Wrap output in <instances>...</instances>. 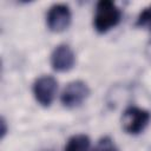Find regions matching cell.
Instances as JSON below:
<instances>
[{
    "label": "cell",
    "instance_id": "6da1fadb",
    "mask_svg": "<svg viewBox=\"0 0 151 151\" xmlns=\"http://www.w3.org/2000/svg\"><path fill=\"white\" fill-rule=\"evenodd\" d=\"M122 20V9L111 0H100L96 5V13L93 17L94 29L104 34L116 27Z\"/></svg>",
    "mask_w": 151,
    "mask_h": 151
},
{
    "label": "cell",
    "instance_id": "7a4b0ae2",
    "mask_svg": "<svg viewBox=\"0 0 151 151\" xmlns=\"http://www.w3.org/2000/svg\"><path fill=\"white\" fill-rule=\"evenodd\" d=\"M151 120V113L147 110L130 106L122 116V127L129 134H139L143 132Z\"/></svg>",
    "mask_w": 151,
    "mask_h": 151
},
{
    "label": "cell",
    "instance_id": "3957f363",
    "mask_svg": "<svg viewBox=\"0 0 151 151\" xmlns=\"http://www.w3.org/2000/svg\"><path fill=\"white\" fill-rule=\"evenodd\" d=\"M32 91L39 105L42 107H50L58 91V81L52 76H41L34 80Z\"/></svg>",
    "mask_w": 151,
    "mask_h": 151
},
{
    "label": "cell",
    "instance_id": "277c9868",
    "mask_svg": "<svg viewBox=\"0 0 151 151\" xmlns=\"http://www.w3.org/2000/svg\"><path fill=\"white\" fill-rule=\"evenodd\" d=\"M90 96V87L83 80H73L68 83L61 94L60 101L67 109H74L80 106Z\"/></svg>",
    "mask_w": 151,
    "mask_h": 151
},
{
    "label": "cell",
    "instance_id": "5b68a950",
    "mask_svg": "<svg viewBox=\"0 0 151 151\" xmlns=\"http://www.w3.org/2000/svg\"><path fill=\"white\" fill-rule=\"evenodd\" d=\"M72 20V13L66 4H54L46 14V25L51 32L60 33L68 28Z\"/></svg>",
    "mask_w": 151,
    "mask_h": 151
},
{
    "label": "cell",
    "instance_id": "8992f818",
    "mask_svg": "<svg viewBox=\"0 0 151 151\" xmlns=\"http://www.w3.org/2000/svg\"><path fill=\"white\" fill-rule=\"evenodd\" d=\"M51 66L57 72H67L71 68H73L76 64V54L73 50L66 45L60 44L54 47V50L51 53Z\"/></svg>",
    "mask_w": 151,
    "mask_h": 151
},
{
    "label": "cell",
    "instance_id": "52a82bcc",
    "mask_svg": "<svg viewBox=\"0 0 151 151\" xmlns=\"http://www.w3.org/2000/svg\"><path fill=\"white\" fill-rule=\"evenodd\" d=\"M90 145H91L90 137L84 133H78L68 138L64 151H88Z\"/></svg>",
    "mask_w": 151,
    "mask_h": 151
},
{
    "label": "cell",
    "instance_id": "ba28073f",
    "mask_svg": "<svg viewBox=\"0 0 151 151\" xmlns=\"http://www.w3.org/2000/svg\"><path fill=\"white\" fill-rule=\"evenodd\" d=\"M136 26L140 28H147L151 31V5L145 7L136 20Z\"/></svg>",
    "mask_w": 151,
    "mask_h": 151
},
{
    "label": "cell",
    "instance_id": "9c48e42d",
    "mask_svg": "<svg viewBox=\"0 0 151 151\" xmlns=\"http://www.w3.org/2000/svg\"><path fill=\"white\" fill-rule=\"evenodd\" d=\"M92 151H118V149L114 142L109 136H105L98 140V143L96 144Z\"/></svg>",
    "mask_w": 151,
    "mask_h": 151
},
{
    "label": "cell",
    "instance_id": "30bf717a",
    "mask_svg": "<svg viewBox=\"0 0 151 151\" xmlns=\"http://www.w3.org/2000/svg\"><path fill=\"white\" fill-rule=\"evenodd\" d=\"M0 125H1V138L5 137V134L7 133V124H6V120L4 117H1V122H0Z\"/></svg>",
    "mask_w": 151,
    "mask_h": 151
},
{
    "label": "cell",
    "instance_id": "8fae6325",
    "mask_svg": "<svg viewBox=\"0 0 151 151\" xmlns=\"http://www.w3.org/2000/svg\"><path fill=\"white\" fill-rule=\"evenodd\" d=\"M150 40H151V35H150Z\"/></svg>",
    "mask_w": 151,
    "mask_h": 151
}]
</instances>
